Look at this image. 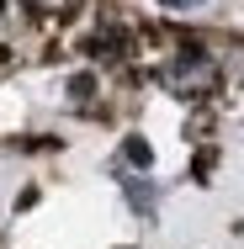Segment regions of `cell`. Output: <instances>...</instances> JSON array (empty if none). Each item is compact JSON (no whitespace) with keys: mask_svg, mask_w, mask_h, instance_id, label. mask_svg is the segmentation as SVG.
<instances>
[{"mask_svg":"<svg viewBox=\"0 0 244 249\" xmlns=\"http://www.w3.org/2000/svg\"><path fill=\"white\" fill-rule=\"evenodd\" d=\"M218 80V69H212V58H202V53H186L181 64H175V85L181 90H207Z\"/></svg>","mask_w":244,"mask_h":249,"instance_id":"cell-1","label":"cell"},{"mask_svg":"<svg viewBox=\"0 0 244 249\" xmlns=\"http://www.w3.org/2000/svg\"><path fill=\"white\" fill-rule=\"evenodd\" d=\"M170 11H191V5H202V0H165Z\"/></svg>","mask_w":244,"mask_h":249,"instance_id":"cell-4","label":"cell"},{"mask_svg":"<svg viewBox=\"0 0 244 249\" xmlns=\"http://www.w3.org/2000/svg\"><path fill=\"white\" fill-rule=\"evenodd\" d=\"M128 196H133V212H154V186H144V180H128Z\"/></svg>","mask_w":244,"mask_h":249,"instance_id":"cell-3","label":"cell"},{"mask_svg":"<svg viewBox=\"0 0 244 249\" xmlns=\"http://www.w3.org/2000/svg\"><path fill=\"white\" fill-rule=\"evenodd\" d=\"M122 164H133V170H149V164H154V149H149L144 138H128V143H122Z\"/></svg>","mask_w":244,"mask_h":249,"instance_id":"cell-2","label":"cell"}]
</instances>
